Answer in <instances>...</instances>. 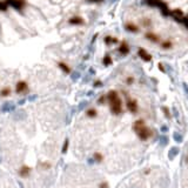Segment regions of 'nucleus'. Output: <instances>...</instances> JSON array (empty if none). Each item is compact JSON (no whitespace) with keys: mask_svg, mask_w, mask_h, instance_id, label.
<instances>
[{"mask_svg":"<svg viewBox=\"0 0 188 188\" xmlns=\"http://www.w3.org/2000/svg\"><path fill=\"white\" fill-rule=\"evenodd\" d=\"M106 99L109 102V107H111V112L113 114H120L122 112V102H121V99L119 98V94L115 91H109L106 95Z\"/></svg>","mask_w":188,"mask_h":188,"instance_id":"f257e3e1","label":"nucleus"},{"mask_svg":"<svg viewBox=\"0 0 188 188\" xmlns=\"http://www.w3.org/2000/svg\"><path fill=\"white\" fill-rule=\"evenodd\" d=\"M133 129L135 131V133L138 134V136L141 139V140H147L151 135H152V132L148 127H146L143 120H136L133 125Z\"/></svg>","mask_w":188,"mask_h":188,"instance_id":"f03ea898","label":"nucleus"},{"mask_svg":"<svg viewBox=\"0 0 188 188\" xmlns=\"http://www.w3.org/2000/svg\"><path fill=\"white\" fill-rule=\"evenodd\" d=\"M170 17L174 19L176 22L181 24L183 18H185V13H183L180 9H175L174 11H170Z\"/></svg>","mask_w":188,"mask_h":188,"instance_id":"7ed1b4c3","label":"nucleus"},{"mask_svg":"<svg viewBox=\"0 0 188 188\" xmlns=\"http://www.w3.org/2000/svg\"><path fill=\"white\" fill-rule=\"evenodd\" d=\"M156 7L160 9V12H161V14L163 15V17H169L170 15V9L166 2H163V1H161V0H159Z\"/></svg>","mask_w":188,"mask_h":188,"instance_id":"20e7f679","label":"nucleus"},{"mask_svg":"<svg viewBox=\"0 0 188 188\" xmlns=\"http://www.w3.org/2000/svg\"><path fill=\"white\" fill-rule=\"evenodd\" d=\"M138 55H139V58L142 60V61H145V63H151L152 61V55L148 53L145 48H139L138 50Z\"/></svg>","mask_w":188,"mask_h":188,"instance_id":"39448f33","label":"nucleus"},{"mask_svg":"<svg viewBox=\"0 0 188 188\" xmlns=\"http://www.w3.org/2000/svg\"><path fill=\"white\" fill-rule=\"evenodd\" d=\"M126 105H127V109L131 112V113H136L138 112V102H136V100L135 99H127V102H126Z\"/></svg>","mask_w":188,"mask_h":188,"instance_id":"423d86ee","label":"nucleus"},{"mask_svg":"<svg viewBox=\"0 0 188 188\" xmlns=\"http://www.w3.org/2000/svg\"><path fill=\"white\" fill-rule=\"evenodd\" d=\"M14 109H15V105H14L13 102H11V101H6V102H4V104L1 105V112H2V113L12 112V111H14Z\"/></svg>","mask_w":188,"mask_h":188,"instance_id":"0eeeda50","label":"nucleus"},{"mask_svg":"<svg viewBox=\"0 0 188 188\" xmlns=\"http://www.w3.org/2000/svg\"><path fill=\"white\" fill-rule=\"evenodd\" d=\"M6 2H7V5H11L17 9H21L24 6V0H7Z\"/></svg>","mask_w":188,"mask_h":188,"instance_id":"6e6552de","label":"nucleus"},{"mask_svg":"<svg viewBox=\"0 0 188 188\" xmlns=\"http://www.w3.org/2000/svg\"><path fill=\"white\" fill-rule=\"evenodd\" d=\"M145 38H146L147 40L152 41V43H155V44L160 41V38H159V36H156L155 33H152V32H147V33L145 34Z\"/></svg>","mask_w":188,"mask_h":188,"instance_id":"1a4fd4ad","label":"nucleus"},{"mask_svg":"<svg viewBox=\"0 0 188 188\" xmlns=\"http://www.w3.org/2000/svg\"><path fill=\"white\" fill-rule=\"evenodd\" d=\"M118 51L122 54V55H127V54L129 53V46H128V44L126 41H122L120 44V46H119V50Z\"/></svg>","mask_w":188,"mask_h":188,"instance_id":"9d476101","label":"nucleus"},{"mask_svg":"<svg viewBox=\"0 0 188 188\" xmlns=\"http://www.w3.org/2000/svg\"><path fill=\"white\" fill-rule=\"evenodd\" d=\"M126 31L131 32V33H138L139 32V27L136 26L135 24H132V22H127L125 25Z\"/></svg>","mask_w":188,"mask_h":188,"instance_id":"9b49d317","label":"nucleus"},{"mask_svg":"<svg viewBox=\"0 0 188 188\" xmlns=\"http://www.w3.org/2000/svg\"><path fill=\"white\" fill-rule=\"evenodd\" d=\"M26 117H27L26 112H24V111H18V112H15V113L13 114V119H14L15 121L24 120V119H26Z\"/></svg>","mask_w":188,"mask_h":188,"instance_id":"f8f14e48","label":"nucleus"},{"mask_svg":"<svg viewBox=\"0 0 188 188\" xmlns=\"http://www.w3.org/2000/svg\"><path fill=\"white\" fill-rule=\"evenodd\" d=\"M17 93H21V92H26L27 91V84L25 81H19L17 84V87H15Z\"/></svg>","mask_w":188,"mask_h":188,"instance_id":"ddd939ff","label":"nucleus"},{"mask_svg":"<svg viewBox=\"0 0 188 188\" xmlns=\"http://www.w3.org/2000/svg\"><path fill=\"white\" fill-rule=\"evenodd\" d=\"M29 173H31V168L27 167V166H24V167H21V168L19 169V175H20L21 178H27V176L29 175Z\"/></svg>","mask_w":188,"mask_h":188,"instance_id":"4468645a","label":"nucleus"},{"mask_svg":"<svg viewBox=\"0 0 188 188\" xmlns=\"http://www.w3.org/2000/svg\"><path fill=\"white\" fill-rule=\"evenodd\" d=\"M179 147H172L169 151H168V159L169 160H173L178 154H179Z\"/></svg>","mask_w":188,"mask_h":188,"instance_id":"2eb2a0df","label":"nucleus"},{"mask_svg":"<svg viewBox=\"0 0 188 188\" xmlns=\"http://www.w3.org/2000/svg\"><path fill=\"white\" fill-rule=\"evenodd\" d=\"M68 22L71 25H81V24H84V20L80 17H73V18H71L68 20Z\"/></svg>","mask_w":188,"mask_h":188,"instance_id":"dca6fc26","label":"nucleus"},{"mask_svg":"<svg viewBox=\"0 0 188 188\" xmlns=\"http://www.w3.org/2000/svg\"><path fill=\"white\" fill-rule=\"evenodd\" d=\"M173 139L176 141V142H182L183 141V136H182V134L181 133H179V132H174V134H173Z\"/></svg>","mask_w":188,"mask_h":188,"instance_id":"f3484780","label":"nucleus"},{"mask_svg":"<svg viewBox=\"0 0 188 188\" xmlns=\"http://www.w3.org/2000/svg\"><path fill=\"white\" fill-rule=\"evenodd\" d=\"M81 78V73L79 71H75V72H72L71 73V79L73 81H78Z\"/></svg>","mask_w":188,"mask_h":188,"instance_id":"a211bd4d","label":"nucleus"},{"mask_svg":"<svg viewBox=\"0 0 188 188\" xmlns=\"http://www.w3.org/2000/svg\"><path fill=\"white\" fill-rule=\"evenodd\" d=\"M159 143H160V146H161V147H165V146L168 143V138H167L166 135H162V136H160V139H159Z\"/></svg>","mask_w":188,"mask_h":188,"instance_id":"6ab92c4d","label":"nucleus"},{"mask_svg":"<svg viewBox=\"0 0 188 188\" xmlns=\"http://www.w3.org/2000/svg\"><path fill=\"white\" fill-rule=\"evenodd\" d=\"M102 63L105 66H109L111 63H112V58L109 56V54H106L105 56H104V59H102Z\"/></svg>","mask_w":188,"mask_h":188,"instance_id":"aec40b11","label":"nucleus"},{"mask_svg":"<svg viewBox=\"0 0 188 188\" xmlns=\"http://www.w3.org/2000/svg\"><path fill=\"white\" fill-rule=\"evenodd\" d=\"M105 43H106L107 45H109V44H115V43H118V39H115V38H112V36H107L106 38H105Z\"/></svg>","mask_w":188,"mask_h":188,"instance_id":"412c9836","label":"nucleus"},{"mask_svg":"<svg viewBox=\"0 0 188 188\" xmlns=\"http://www.w3.org/2000/svg\"><path fill=\"white\" fill-rule=\"evenodd\" d=\"M88 105V102L87 101H81L80 104L78 105V112H81V111H84L85 108H86V106Z\"/></svg>","mask_w":188,"mask_h":188,"instance_id":"4be33fe9","label":"nucleus"},{"mask_svg":"<svg viewBox=\"0 0 188 188\" xmlns=\"http://www.w3.org/2000/svg\"><path fill=\"white\" fill-rule=\"evenodd\" d=\"M87 117H90V118H95L97 117V111L94 109V108H91V109H88L87 111Z\"/></svg>","mask_w":188,"mask_h":188,"instance_id":"5701e85b","label":"nucleus"},{"mask_svg":"<svg viewBox=\"0 0 188 188\" xmlns=\"http://www.w3.org/2000/svg\"><path fill=\"white\" fill-rule=\"evenodd\" d=\"M172 46H173V44L170 41H163L161 44V47L163 50H169V48H172Z\"/></svg>","mask_w":188,"mask_h":188,"instance_id":"b1692460","label":"nucleus"},{"mask_svg":"<svg viewBox=\"0 0 188 188\" xmlns=\"http://www.w3.org/2000/svg\"><path fill=\"white\" fill-rule=\"evenodd\" d=\"M59 67H60V68H61V70H63L65 73H67V74L71 72V71H70V68H68V66H66V65H65L63 63H59Z\"/></svg>","mask_w":188,"mask_h":188,"instance_id":"393cba45","label":"nucleus"},{"mask_svg":"<svg viewBox=\"0 0 188 188\" xmlns=\"http://www.w3.org/2000/svg\"><path fill=\"white\" fill-rule=\"evenodd\" d=\"M68 145H70V140L68 139H66L65 140V142H63V153H67V149H68Z\"/></svg>","mask_w":188,"mask_h":188,"instance_id":"a878e982","label":"nucleus"},{"mask_svg":"<svg viewBox=\"0 0 188 188\" xmlns=\"http://www.w3.org/2000/svg\"><path fill=\"white\" fill-rule=\"evenodd\" d=\"M93 159H94L97 162H101L104 158H102V155H101L100 153H95V154H94V156H93Z\"/></svg>","mask_w":188,"mask_h":188,"instance_id":"bb28decb","label":"nucleus"},{"mask_svg":"<svg viewBox=\"0 0 188 188\" xmlns=\"http://www.w3.org/2000/svg\"><path fill=\"white\" fill-rule=\"evenodd\" d=\"M162 112H163V114L166 115V118H167V119H170V118H172V115H170V112H169V109H168V107H162Z\"/></svg>","mask_w":188,"mask_h":188,"instance_id":"cd10ccee","label":"nucleus"},{"mask_svg":"<svg viewBox=\"0 0 188 188\" xmlns=\"http://www.w3.org/2000/svg\"><path fill=\"white\" fill-rule=\"evenodd\" d=\"M7 7H9V5L6 1H0V11H6Z\"/></svg>","mask_w":188,"mask_h":188,"instance_id":"c85d7f7f","label":"nucleus"},{"mask_svg":"<svg viewBox=\"0 0 188 188\" xmlns=\"http://www.w3.org/2000/svg\"><path fill=\"white\" fill-rule=\"evenodd\" d=\"M9 94H11V91H9V88L2 90L1 92H0V95H1V97H7V95H9Z\"/></svg>","mask_w":188,"mask_h":188,"instance_id":"c756f323","label":"nucleus"},{"mask_svg":"<svg viewBox=\"0 0 188 188\" xmlns=\"http://www.w3.org/2000/svg\"><path fill=\"white\" fill-rule=\"evenodd\" d=\"M142 24H143V26H151V25H152V21H151V19H143L142 20Z\"/></svg>","mask_w":188,"mask_h":188,"instance_id":"7c9ffc66","label":"nucleus"},{"mask_svg":"<svg viewBox=\"0 0 188 188\" xmlns=\"http://www.w3.org/2000/svg\"><path fill=\"white\" fill-rule=\"evenodd\" d=\"M183 26L186 27L188 29V15H185V18H183V20H182V22H181Z\"/></svg>","mask_w":188,"mask_h":188,"instance_id":"2f4dec72","label":"nucleus"},{"mask_svg":"<svg viewBox=\"0 0 188 188\" xmlns=\"http://www.w3.org/2000/svg\"><path fill=\"white\" fill-rule=\"evenodd\" d=\"M134 82V78L133 77H128L127 79H126V84H128V85H132Z\"/></svg>","mask_w":188,"mask_h":188,"instance_id":"473e14b6","label":"nucleus"},{"mask_svg":"<svg viewBox=\"0 0 188 188\" xmlns=\"http://www.w3.org/2000/svg\"><path fill=\"white\" fill-rule=\"evenodd\" d=\"M36 99H38V94H32L28 97V101H34Z\"/></svg>","mask_w":188,"mask_h":188,"instance_id":"72a5a7b5","label":"nucleus"},{"mask_svg":"<svg viewBox=\"0 0 188 188\" xmlns=\"http://www.w3.org/2000/svg\"><path fill=\"white\" fill-rule=\"evenodd\" d=\"M182 87H183V91H185V93H186V95H187V98H188V85L187 84H182Z\"/></svg>","mask_w":188,"mask_h":188,"instance_id":"f704fd0d","label":"nucleus"},{"mask_svg":"<svg viewBox=\"0 0 188 188\" xmlns=\"http://www.w3.org/2000/svg\"><path fill=\"white\" fill-rule=\"evenodd\" d=\"M158 67H159V70L162 72V73H165L166 72V68L163 67V65H162V63H159V65H158Z\"/></svg>","mask_w":188,"mask_h":188,"instance_id":"c9c22d12","label":"nucleus"},{"mask_svg":"<svg viewBox=\"0 0 188 188\" xmlns=\"http://www.w3.org/2000/svg\"><path fill=\"white\" fill-rule=\"evenodd\" d=\"M105 99H106V97H105V95H104V97H101V98H99L98 104H101V105H102V104L105 102Z\"/></svg>","mask_w":188,"mask_h":188,"instance_id":"e433bc0d","label":"nucleus"},{"mask_svg":"<svg viewBox=\"0 0 188 188\" xmlns=\"http://www.w3.org/2000/svg\"><path fill=\"white\" fill-rule=\"evenodd\" d=\"M161 132H162V133H166V132H168V127H167L166 125H163L161 127Z\"/></svg>","mask_w":188,"mask_h":188,"instance_id":"4c0bfd02","label":"nucleus"},{"mask_svg":"<svg viewBox=\"0 0 188 188\" xmlns=\"http://www.w3.org/2000/svg\"><path fill=\"white\" fill-rule=\"evenodd\" d=\"M100 86H102V82H101V81L97 80L94 82V87H100Z\"/></svg>","mask_w":188,"mask_h":188,"instance_id":"58836bf2","label":"nucleus"},{"mask_svg":"<svg viewBox=\"0 0 188 188\" xmlns=\"http://www.w3.org/2000/svg\"><path fill=\"white\" fill-rule=\"evenodd\" d=\"M100 188H108V183L107 182H102V183H100Z\"/></svg>","mask_w":188,"mask_h":188,"instance_id":"ea45409f","label":"nucleus"},{"mask_svg":"<svg viewBox=\"0 0 188 188\" xmlns=\"http://www.w3.org/2000/svg\"><path fill=\"white\" fill-rule=\"evenodd\" d=\"M25 102H26V99H21V100H19V101H18V105L22 106V105H24Z\"/></svg>","mask_w":188,"mask_h":188,"instance_id":"a19ab883","label":"nucleus"},{"mask_svg":"<svg viewBox=\"0 0 188 188\" xmlns=\"http://www.w3.org/2000/svg\"><path fill=\"white\" fill-rule=\"evenodd\" d=\"M88 71H90V74H91V75H94V74H95V70H94L93 67H91Z\"/></svg>","mask_w":188,"mask_h":188,"instance_id":"79ce46f5","label":"nucleus"},{"mask_svg":"<svg viewBox=\"0 0 188 188\" xmlns=\"http://www.w3.org/2000/svg\"><path fill=\"white\" fill-rule=\"evenodd\" d=\"M94 161H95V160H94V159H93V158H92V159H88V165H93V163H94Z\"/></svg>","mask_w":188,"mask_h":188,"instance_id":"37998d69","label":"nucleus"},{"mask_svg":"<svg viewBox=\"0 0 188 188\" xmlns=\"http://www.w3.org/2000/svg\"><path fill=\"white\" fill-rule=\"evenodd\" d=\"M91 2H99V1H101V0H88Z\"/></svg>","mask_w":188,"mask_h":188,"instance_id":"c03bdc74","label":"nucleus"},{"mask_svg":"<svg viewBox=\"0 0 188 188\" xmlns=\"http://www.w3.org/2000/svg\"><path fill=\"white\" fill-rule=\"evenodd\" d=\"M151 1H156V0H147V2H151Z\"/></svg>","mask_w":188,"mask_h":188,"instance_id":"a18cd8bd","label":"nucleus"},{"mask_svg":"<svg viewBox=\"0 0 188 188\" xmlns=\"http://www.w3.org/2000/svg\"><path fill=\"white\" fill-rule=\"evenodd\" d=\"M0 178H1V172H0Z\"/></svg>","mask_w":188,"mask_h":188,"instance_id":"49530a36","label":"nucleus"},{"mask_svg":"<svg viewBox=\"0 0 188 188\" xmlns=\"http://www.w3.org/2000/svg\"><path fill=\"white\" fill-rule=\"evenodd\" d=\"M0 163H1V158H0Z\"/></svg>","mask_w":188,"mask_h":188,"instance_id":"de8ad7c7","label":"nucleus"},{"mask_svg":"<svg viewBox=\"0 0 188 188\" xmlns=\"http://www.w3.org/2000/svg\"><path fill=\"white\" fill-rule=\"evenodd\" d=\"M187 162H188V158H187Z\"/></svg>","mask_w":188,"mask_h":188,"instance_id":"09e8293b","label":"nucleus"}]
</instances>
